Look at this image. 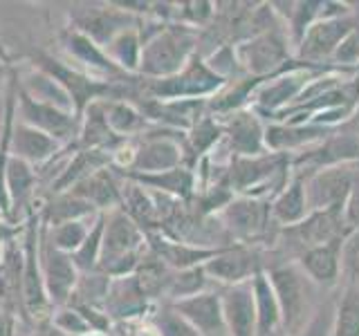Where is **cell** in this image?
Listing matches in <instances>:
<instances>
[{
  "label": "cell",
  "instance_id": "6da1fadb",
  "mask_svg": "<svg viewBox=\"0 0 359 336\" xmlns=\"http://www.w3.org/2000/svg\"><path fill=\"white\" fill-rule=\"evenodd\" d=\"M146 253V233L121 209L108 211L97 272L108 278L133 276Z\"/></svg>",
  "mask_w": 359,
  "mask_h": 336
},
{
  "label": "cell",
  "instance_id": "7a4b0ae2",
  "mask_svg": "<svg viewBox=\"0 0 359 336\" xmlns=\"http://www.w3.org/2000/svg\"><path fill=\"white\" fill-rule=\"evenodd\" d=\"M196 31L187 25H162L142 41L140 78H166L177 74L194 56Z\"/></svg>",
  "mask_w": 359,
  "mask_h": 336
},
{
  "label": "cell",
  "instance_id": "3957f363",
  "mask_svg": "<svg viewBox=\"0 0 359 336\" xmlns=\"http://www.w3.org/2000/svg\"><path fill=\"white\" fill-rule=\"evenodd\" d=\"M22 307L27 325L50 321L52 305L41 272V206L34 209L22 224Z\"/></svg>",
  "mask_w": 359,
  "mask_h": 336
},
{
  "label": "cell",
  "instance_id": "277c9868",
  "mask_svg": "<svg viewBox=\"0 0 359 336\" xmlns=\"http://www.w3.org/2000/svg\"><path fill=\"white\" fill-rule=\"evenodd\" d=\"M142 90L135 99H153V101H198L200 97L211 94L222 85V76H218L198 54L173 76L166 78H140Z\"/></svg>",
  "mask_w": 359,
  "mask_h": 336
},
{
  "label": "cell",
  "instance_id": "5b68a950",
  "mask_svg": "<svg viewBox=\"0 0 359 336\" xmlns=\"http://www.w3.org/2000/svg\"><path fill=\"white\" fill-rule=\"evenodd\" d=\"M269 285L274 289V296L280 309V323L287 334H299L306 323L310 321V305H312V280L306 272L294 265L276 267L269 274Z\"/></svg>",
  "mask_w": 359,
  "mask_h": 336
},
{
  "label": "cell",
  "instance_id": "8992f818",
  "mask_svg": "<svg viewBox=\"0 0 359 336\" xmlns=\"http://www.w3.org/2000/svg\"><path fill=\"white\" fill-rule=\"evenodd\" d=\"M67 27L81 31L83 36L95 41L99 48H106L117 34L140 27V16H133L130 11L121 9L117 3L86 5L70 11V25Z\"/></svg>",
  "mask_w": 359,
  "mask_h": 336
},
{
  "label": "cell",
  "instance_id": "52a82bcc",
  "mask_svg": "<svg viewBox=\"0 0 359 336\" xmlns=\"http://www.w3.org/2000/svg\"><path fill=\"white\" fill-rule=\"evenodd\" d=\"M41 272H43V283L52 309L67 305L76 289L79 278H81V272L76 269L70 253L59 251L48 240L43 220H41Z\"/></svg>",
  "mask_w": 359,
  "mask_h": 336
},
{
  "label": "cell",
  "instance_id": "ba28073f",
  "mask_svg": "<svg viewBox=\"0 0 359 336\" xmlns=\"http://www.w3.org/2000/svg\"><path fill=\"white\" fill-rule=\"evenodd\" d=\"M16 119L43 130L63 146H74L79 126H81V117L74 112H65L61 108H54L50 104H41V101L27 97L18 88V99H16Z\"/></svg>",
  "mask_w": 359,
  "mask_h": 336
},
{
  "label": "cell",
  "instance_id": "9c48e42d",
  "mask_svg": "<svg viewBox=\"0 0 359 336\" xmlns=\"http://www.w3.org/2000/svg\"><path fill=\"white\" fill-rule=\"evenodd\" d=\"M59 43H61L63 52L76 63L74 67H79V70L90 76L99 78V81L126 83L135 78V76H128L126 72H121L119 67L108 59L106 50L99 48V45L95 41H90L88 36H83L81 31L63 27L59 34Z\"/></svg>",
  "mask_w": 359,
  "mask_h": 336
},
{
  "label": "cell",
  "instance_id": "30bf717a",
  "mask_svg": "<svg viewBox=\"0 0 359 336\" xmlns=\"http://www.w3.org/2000/svg\"><path fill=\"white\" fill-rule=\"evenodd\" d=\"M182 160H184V150L175 137H171V134L144 132L137 139L133 166L123 173H142V175L164 173L182 166Z\"/></svg>",
  "mask_w": 359,
  "mask_h": 336
},
{
  "label": "cell",
  "instance_id": "8fae6325",
  "mask_svg": "<svg viewBox=\"0 0 359 336\" xmlns=\"http://www.w3.org/2000/svg\"><path fill=\"white\" fill-rule=\"evenodd\" d=\"M180 316L187 318L202 336H229L222 314V298L213 291H200L196 296L168 302Z\"/></svg>",
  "mask_w": 359,
  "mask_h": 336
},
{
  "label": "cell",
  "instance_id": "7c38bea8",
  "mask_svg": "<svg viewBox=\"0 0 359 336\" xmlns=\"http://www.w3.org/2000/svg\"><path fill=\"white\" fill-rule=\"evenodd\" d=\"M65 146L61 141H56L50 134H45L43 130L27 126L22 121H14V130H11V157L27 162L39 171L41 166H48L54 162L59 153H63Z\"/></svg>",
  "mask_w": 359,
  "mask_h": 336
},
{
  "label": "cell",
  "instance_id": "4fadbf2b",
  "mask_svg": "<svg viewBox=\"0 0 359 336\" xmlns=\"http://www.w3.org/2000/svg\"><path fill=\"white\" fill-rule=\"evenodd\" d=\"M149 312V300L140 291L135 276L126 278H110L108 296H106V314L115 325L133 323L144 318Z\"/></svg>",
  "mask_w": 359,
  "mask_h": 336
},
{
  "label": "cell",
  "instance_id": "5bb4252c",
  "mask_svg": "<svg viewBox=\"0 0 359 336\" xmlns=\"http://www.w3.org/2000/svg\"><path fill=\"white\" fill-rule=\"evenodd\" d=\"M222 314L229 336H256V307H254V289L250 283L233 285L220 294Z\"/></svg>",
  "mask_w": 359,
  "mask_h": 336
},
{
  "label": "cell",
  "instance_id": "9a60e30c",
  "mask_svg": "<svg viewBox=\"0 0 359 336\" xmlns=\"http://www.w3.org/2000/svg\"><path fill=\"white\" fill-rule=\"evenodd\" d=\"M353 190V177L344 168H330L312 179L306 188L308 206L314 211L344 209V202Z\"/></svg>",
  "mask_w": 359,
  "mask_h": 336
},
{
  "label": "cell",
  "instance_id": "2e32d148",
  "mask_svg": "<svg viewBox=\"0 0 359 336\" xmlns=\"http://www.w3.org/2000/svg\"><path fill=\"white\" fill-rule=\"evenodd\" d=\"M36 184H39V173L36 168L29 166L27 162L18 160V157H9L7 171H5V186H7V197H9V220L16 218L18 213H29L34 209V197H36Z\"/></svg>",
  "mask_w": 359,
  "mask_h": 336
},
{
  "label": "cell",
  "instance_id": "e0dca14e",
  "mask_svg": "<svg viewBox=\"0 0 359 336\" xmlns=\"http://www.w3.org/2000/svg\"><path fill=\"white\" fill-rule=\"evenodd\" d=\"M110 164H112L110 153L86 150V148H76L74 146L72 157L63 164L59 175L50 182V195L67 193V190H72L76 184H81L83 179L95 175L97 171H101V168H108Z\"/></svg>",
  "mask_w": 359,
  "mask_h": 336
},
{
  "label": "cell",
  "instance_id": "ac0fdd59",
  "mask_svg": "<svg viewBox=\"0 0 359 336\" xmlns=\"http://www.w3.org/2000/svg\"><path fill=\"white\" fill-rule=\"evenodd\" d=\"M126 141L117 137L110 130L106 115H104V101H95L81 112V126H79L76 134V148L86 150H104V153H115L119 146Z\"/></svg>",
  "mask_w": 359,
  "mask_h": 336
},
{
  "label": "cell",
  "instance_id": "d6986e66",
  "mask_svg": "<svg viewBox=\"0 0 359 336\" xmlns=\"http://www.w3.org/2000/svg\"><path fill=\"white\" fill-rule=\"evenodd\" d=\"M67 193H74L90 202L99 213H108L121 206V177L115 173V168H101L95 175L83 179Z\"/></svg>",
  "mask_w": 359,
  "mask_h": 336
},
{
  "label": "cell",
  "instance_id": "ffe728a7",
  "mask_svg": "<svg viewBox=\"0 0 359 336\" xmlns=\"http://www.w3.org/2000/svg\"><path fill=\"white\" fill-rule=\"evenodd\" d=\"M202 269L213 280H220V283H227L231 287L250 283L252 274H258L254 269V255L245 249H220L211 260L202 265Z\"/></svg>",
  "mask_w": 359,
  "mask_h": 336
},
{
  "label": "cell",
  "instance_id": "44dd1931",
  "mask_svg": "<svg viewBox=\"0 0 359 336\" xmlns=\"http://www.w3.org/2000/svg\"><path fill=\"white\" fill-rule=\"evenodd\" d=\"M341 267V238L312 246L301 258V269L317 285H332Z\"/></svg>",
  "mask_w": 359,
  "mask_h": 336
},
{
  "label": "cell",
  "instance_id": "7402d4cb",
  "mask_svg": "<svg viewBox=\"0 0 359 336\" xmlns=\"http://www.w3.org/2000/svg\"><path fill=\"white\" fill-rule=\"evenodd\" d=\"M115 173L123 179H130V182L144 186L146 190L171 195L175 200H184L191 195V190H194V175H191V171L184 166H177L173 171H164V173H153V175L123 173V171H115Z\"/></svg>",
  "mask_w": 359,
  "mask_h": 336
},
{
  "label": "cell",
  "instance_id": "603a6c76",
  "mask_svg": "<svg viewBox=\"0 0 359 336\" xmlns=\"http://www.w3.org/2000/svg\"><path fill=\"white\" fill-rule=\"evenodd\" d=\"M104 115L110 130L121 139H140L151 128V121L144 117V112L126 99L104 101Z\"/></svg>",
  "mask_w": 359,
  "mask_h": 336
},
{
  "label": "cell",
  "instance_id": "cb8c5ba5",
  "mask_svg": "<svg viewBox=\"0 0 359 336\" xmlns=\"http://www.w3.org/2000/svg\"><path fill=\"white\" fill-rule=\"evenodd\" d=\"M119 209L126 213L144 233H149L151 229H155V224H160L155 197L151 190H146L144 186L123 177H121V206Z\"/></svg>",
  "mask_w": 359,
  "mask_h": 336
},
{
  "label": "cell",
  "instance_id": "d4e9b609",
  "mask_svg": "<svg viewBox=\"0 0 359 336\" xmlns=\"http://www.w3.org/2000/svg\"><path fill=\"white\" fill-rule=\"evenodd\" d=\"M99 216V211L86 202L83 197H79L74 193H59V195H50V200L41 206V220L45 227H59L65 222H74V220H90Z\"/></svg>",
  "mask_w": 359,
  "mask_h": 336
},
{
  "label": "cell",
  "instance_id": "484cf974",
  "mask_svg": "<svg viewBox=\"0 0 359 336\" xmlns=\"http://www.w3.org/2000/svg\"><path fill=\"white\" fill-rule=\"evenodd\" d=\"M18 88L27 97L41 101V104H50L54 108H61L65 112H74V115H76L70 94H67L52 76H48L45 72L36 70V67L29 65V70L25 74H22V76L18 74Z\"/></svg>",
  "mask_w": 359,
  "mask_h": 336
},
{
  "label": "cell",
  "instance_id": "4316f807",
  "mask_svg": "<svg viewBox=\"0 0 359 336\" xmlns=\"http://www.w3.org/2000/svg\"><path fill=\"white\" fill-rule=\"evenodd\" d=\"M254 289V307H256V336L274 334L280 323V309L274 296V289L269 285V278L261 272L254 274L252 280Z\"/></svg>",
  "mask_w": 359,
  "mask_h": 336
},
{
  "label": "cell",
  "instance_id": "83f0119b",
  "mask_svg": "<svg viewBox=\"0 0 359 336\" xmlns=\"http://www.w3.org/2000/svg\"><path fill=\"white\" fill-rule=\"evenodd\" d=\"M106 54L108 59L115 63L121 72H126L128 76H137L140 74V61H142V36H140V27H133L117 34L106 45Z\"/></svg>",
  "mask_w": 359,
  "mask_h": 336
},
{
  "label": "cell",
  "instance_id": "f1b7e54d",
  "mask_svg": "<svg viewBox=\"0 0 359 336\" xmlns=\"http://www.w3.org/2000/svg\"><path fill=\"white\" fill-rule=\"evenodd\" d=\"M351 34V22L346 20H325L310 27L306 41H303V56H325Z\"/></svg>",
  "mask_w": 359,
  "mask_h": 336
},
{
  "label": "cell",
  "instance_id": "f546056e",
  "mask_svg": "<svg viewBox=\"0 0 359 336\" xmlns=\"http://www.w3.org/2000/svg\"><path fill=\"white\" fill-rule=\"evenodd\" d=\"M241 54H243L245 65L250 67V70L265 72L269 67H274L283 61L285 48H283V41L278 36H274V34H265V36L247 43L241 50Z\"/></svg>",
  "mask_w": 359,
  "mask_h": 336
},
{
  "label": "cell",
  "instance_id": "4dcf8cb0",
  "mask_svg": "<svg viewBox=\"0 0 359 336\" xmlns=\"http://www.w3.org/2000/svg\"><path fill=\"white\" fill-rule=\"evenodd\" d=\"M224 222L231 231L238 235H254L263 229L265 222V209L256 200H236L224 209Z\"/></svg>",
  "mask_w": 359,
  "mask_h": 336
},
{
  "label": "cell",
  "instance_id": "1f68e13d",
  "mask_svg": "<svg viewBox=\"0 0 359 336\" xmlns=\"http://www.w3.org/2000/svg\"><path fill=\"white\" fill-rule=\"evenodd\" d=\"M97 216L90 220H74V222H65L59 224V227H45V233H48V240L63 253H74L79 246H81L88 238L90 229H93Z\"/></svg>",
  "mask_w": 359,
  "mask_h": 336
},
{
  "label": "cell",
  "instance_id": "d6a6232c",
  "mask_svg": "<svg viewBox=\"0 0 359 336\" xmlns=\"http://www.w3.org/2000/svg\"><path fill=\"white\" fill-rule=\"evenodd\" d=\"M104 229H106V213H99L95 224H93V229H90V233H88L86 242L72 253V260L81 274L97 272L99 255H101V242H104Z\"/></svg>",
  "mask_w": 359,
  "mask_h": 336
},
{
  "label": "cell",
  "instance_id": "836d02e7",
  "mask_svg": "<svg viewBox=\"0 0 359 336\" xmlns=\"http://www.w3.org/2000/svg\"><path fill=\"white\" fill-rule=\"evenodd\" d=\"M231 146L243 155H254L261 148V130H258V123L250 115H241L231 121Z\"/></svg>",
  "mask_w": 359,
  "mask_h": 336
},
{
  "label": "cell",
  "instance_id": "e575fe53",
  "mask_svg": "<svg viewBox=\"0 0 359 336\" xmlns=\"http://www.w3.org/2000/svg\"><path fill=\"white\" fill-rule=\"evenodd\" d=\"M308 211V200H306V188H303L301 182L292 184L283 195L276 200L274 204V213L280 222L292 224V222H299L303 220Z\"/></svg>",
  "mask_w": 359,
  "mask_h": 336
},
{
  "label": "cell",
  "instance_id": "d590c367",
  "mask_svg": "<svg viewBox=\"0 0 359 336\" xmlns=\"http://www.w3.org/2000/svg\"><path fill=\"white\" fill-rule=\"evenodd\" d=\"M332 336H359V294H346L334 312Z\"/></svg>",
  "mask_w": 359,
  "mask_h": 336
},
{
  "label": "cell",
  "instance_id": "8d00e7d4",
  "mask_svg": "<svg viewBox=\"0 0 359 336\" xmlns=\"http://www.w3.org/2000/svg\"><path fill=\"white\" fill-rule=\"evenodd\" d=\"M151 321L157 328V332H160V336H202L194 325L180 316L171 305L162 307Z\"/></svg>",
  "mask_w": 359,
  "mask_h": 336
},
{
  "label": "cell",
  "instance_id": "74e56055",
  "mask_svg": "<svg viewBox=\"0 0 359 336\" xmlns=\"http://www.w3.org/2000/svg\"><path fill=\"white\" fill-rule=\"evenodd\" d=\"M54 328H59L63 334L67 336H83V334H95L90 330V325L86 323V318L79 314L72 305H63V307H56L52 309V316H50Z\"/></svg>",
  "mask_w": 359,
  "mask_h": 336
},
{
  "label": "cell",
  "instance_id": "f35d334b",
  "mask_svg": "<svg viewBox=\"0 0 359 336\" xmlns=\"http://www.w3.org/2000/svg\"><path fill=\"white\" fill-rule=\"evenodd\" d=\"M334 312L337 309L332 307V302H325V305H321L312 314L310 321L306 323V328H303L297 336H332Z\"/></svg>",
  "mask_w": 359,
  "mask_h": 336
},
{
  "label": "cell",
  "instance_id": "ab89813d",
  "mask_svg": "<svg viewBox=\"0 0 359 336\" xmlns=\"http://www.w3.org/2000/svg\"><path fill=\"white\" fill-rule=\"evenodd\" d=\"M341 267L359 280V229L348 235V240L341 244Z\"/></svg>",
  "mask_w": 359,
  "mask_h": 336
},
{
  "label": "cell",
  "instance_id": "60d3db41",
  "mask_svg": "<svg viewBox=\"0 0 359 336\" xmlns=\"http://www.w3.org/2000/svg\"><path fill=\"white\" fill-rule=\"evenodd\" d=\"M218 139V128L216 123L209 119H198L194 123V130H191V141H194L196 150H205Z\"/></svg>",
  "mask_w": 359,
  "mask_h": 336
},
{
  "label": "cell",
  "instance_id": "b9f144b4",
  "mask_svg": "<svg viewBox=\"0 0 359 336\" xmlns=\"http://www.w3.org/2000/svg\"><path fill=\"white\" fill-rule=\"evenodd\" d=\"M344 222L348 227H353L355 231L359 229V184L353 186L351 195L346 200V206H344Z\"/></svg>",
  "mask_w": 359,
  "mask_h": 336
},
{
  "label": "cell",
  "instance_id": "7bdbcfd3",
  "mask_svg": "<svg viewBox=\"0 0 359 336\" xmlns=\"http://www.w3.org/2000/svg\"><path fill=\"white\" fill-rule=\"evenodd\" d=\"M16 316L0 307V336H16Z\"/></svg>",
  "mask_w": 359,
  "mask_h": 336
},
{
  "label": "cell",
  "instance_id": "ee69618b",
  "mask_svg": "<svg viewBox=\"0 0 359 336\" xmlns=\"http://www.w3.org/2000/svg\"><path fill=\"white\" fill-rule=\"evenodd\" d=\"M32 336H67V334H63L59 328H54L52 321H43L32 328Z\"/></svg>",
  "mask_w": 359,
  "mask_h": 336
},
{
  "label": "cell",
  "instance_id": "f6af8a7d",
  "mask_svg": "<svg viewBox=\"0 0 359 336\" xmlns=\"http://www.w3.org/2000/svg\"><path fill=\"white\" fill-rule=\"evenodd\" d=\"M11 72V65H7L5 61H0V97H3V83L9 78Z\"/></svg>",
  "mask_w": 359,
  "mask_h": 336
},
{
  "label": "cell",
  "instance_id": "bcb514c9",
  "mask_svg": "<svg viewBox=\"0 0 359 336\" xmlns=\"http://www.w3.org/2000/svg\"><path fill=\"white\" fill-rule=\"evenodd\" d=\"M0 61H5L7 65H11V56H9V52H7V45H5L3 36H0Z\"/></svg>",
  "mask_w": 359,
  "mask_h": 336
},
{
  "label": "cell",
  "instance_id": "7dc6e473",
  "mask_svg": "<svg viewBox=\"0 0 359 336\" xmlns=\"http://www.w3.org/2000/svg\"><path fill=\"white\" fill-rule=\"evenodd\" d=\"M5 249H7V246L0 244V265H3V260H5Z\"/></svg>",
  "mask_w": 359,
  "mask_h": 336
},
{
  "label": "cell",
  "instance_id": "c3c4849f",
  "mask_svg": "<svg viewBox=\"0 0 359 336\" xmlns=\"http://www.w3.org/2000/svg\"><path fill=\"white\" fill-rule=\"evenodd\" d=\"M269 336H283V334H280V332H278V330H276V332H274V334H269Z\"/></svg>",
  "mask_w": 359,
  "mask_h": 336
},
{
  "label": "cell",
  "instance_id": "681fc988",
  "mask_svg": "<svg viewBox=\"0 0 359 336\" xmlns=\"http://www.w3.org/2000/svg\"><path fill=\"white\" fill-rule=\"evenodd\" d=\"M83 336H101V334H83Z\"/></svg>",
  "mask_w": 359,
  "mask_h": 336
}]
</instances>
